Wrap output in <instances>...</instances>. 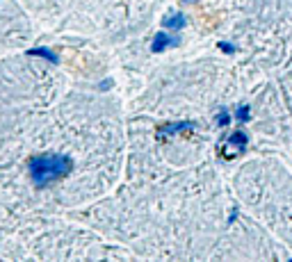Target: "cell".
Returning a JSON list of instances; mask_svg holds the SVG:
<instances>
[{
	"instance_id": "5b68a950",
	"label": "cell",
	"mask_w": 292,
	"mask_h": 262,
	"mask_svg": "<svg viewBox=\"0 0 292 262\" xmlns=\"http://www.w3.org/2000/svg\"><path fill=\"white\" fill-rule=\"evenodd\" d=\"M185 25H187V19H185V14H181V12H173V14H169V16H164V19H162V28L173 30V32L183 30Z\"/></svg>"
},
{
	"instance_id": "8992f818",
	"label": "cell",
	"mask_w": 292,
	"mask_h": 262,
	"mask_svg": "<svg viewBox=\"0 0 292 262\" xmlns=\"http://www.w3.org/2000/svg\"><path fill=\"white\" fill-rule=\"evenodd\" d=\"M28 55L30 57H43V59H48L50 64H60V57L55 55L50 48H46V46H39V48H30L28 50Z\"/></svg>"
},
{
	"instance_id": "ba28073f",
	"label": "cell",
	"mask_w": 292,
	"mask_h": 262,
	"mask_svg": "<svg viewBox=\"0 0 292 262\" xmlns=\"http://www.w3.org/2000/svg\"><path fill=\"white\" fill-rule=\"evenodd\" d=\"M228 121H230V114L224 110V107H221L219 114H217V125H219V128H224V125H228Z\"/></svg>"
},
{
	"instance_id": "9c48e42d",
	"label": "cell",
	"mask_w": 292,
	"mask_h": 262,
	"mask_svg": "<svg viewBox=\"0 0 292 262\" xmlns=\"http://www.w3.org/2000/svg\"><path fill=\"white\" fill-rule=\"evenodd\" d=\"M219 48H221L224 52H235V50H238V48H235L233 43H226V41H221V43H219Z\"/></svg>"
},
{
	"instance_id": "3957f363",
	"label": "cell",
	"mask_w": 292,
	"mask_h": 262,
	"mask_svg": "<svg viewBox=\"0 0 292 262\" xmlns=\"http://www.w3.org/2000/svg\"><path fill=\"white\" fill-rule=\"evenodd\" d=\"M197 128V123L192 121H178V123H162L158 128L160 137H167V135H181V133H190V130Z\"/></svg>"
},
{
	"instance_id": "277c9868",
	"label": "cell",
	"mask_w": 292,
	"mask_h": 262,
	"mask_svg": "<svg viewBox=\"0 0 292 262\" xmlns=\"http://www.w3.org/2000/svg\"><path fill=\"white\" fill-rule=\"evenodd\" d=\"M178 43H181V39H178V37H171V34H167V32H158V34H155V39H153L151 50L162 52V50H167L169 46H178Z\"/></svg>"
},
{
	"instance_id": "52a82bcc",
	"label": "cell",
	"mask_w": 292,
	"mask_h": 262,
	"mask_svg": "<svg viewBox=\"0 0 292 262\" xmlns=\"http://www.w3.org/2000/svg\"><path fill=\"white\" fill-rule=\"evenodd\" d=\"M249 116H251V107H249V105H240L238 110H235V119L242 121V123H245V121H249Z\"/></svg>"
},
{
	"instance_id": "6da1fadb",
	"label": "cell",
	"mask_w": 292,
	"mask_h": 262,
	"mask_svg": "<svg viewBox=\"0 0 292 262\" xmlns=\"http://www.w3.org/2000/svg\"><path fill=\"white\" fill-rule=\"evenodd\" d=\"M73 169V160L69 155H57V153H48V155H32L28 162V173L32 178L34 187L41 189L53 182L62 180L69 176Z\"/></svg>"
},
{
	"instance_id": "30bf717a",
	"label": "cell",
	"mask_w": 292,
	"mask_h": 262,
	"mask_svg": "<svg viewBox=\"0 0 292 262\" xmlns=\"http://www.w3.org/2000/svg\"><path fill=\"white\" fill-rule=\"evenodd\" d=\"M183 3H197V0H183Z\"/></svg>"
},
{
	"instance_id": "7a4b0ae2",
	"label": "cell",
	"mask_w": 292,
	"mask_h": 262,
	"mask_svg": "<svg viewBox=\"0 0 292 262\" xmlns=\"http://www.w3.org/2000/svg\"><path fill=\"white\" fill-rule=\"evenodd\" d=\"M247 144H249V137H247L242 130H235V133L219 146V155L224 157V160H233V157L242 155V153L247 151Z\"/></svg>"
}]
</instances>
